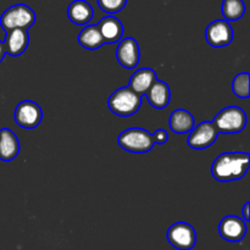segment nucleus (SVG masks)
<instances>
[{
    "mask_svg": "<svg viewBox=\"0 0 250 250\" xmlns=\"http://www.w3.org/2000/svg\"><path fill=\"white\" fill-rule=\"evenodd\" d=\"M249 170L248 153H224L211 165V175L219 182L241 180Z\"/></svg>",
    "mask_w": 250,
    "mask_h": 250,
    "instance_id": "1",
    "label": "nucleus"
},
{
    "mask_svg": "<svg viewBox=\"0 0 250 250\" xmlns=\"http://www.w3.org/2000/svg\"><path fill=\"white\" fill-rule=\"evenodd\" d=\"M142 105V97L129 87H122L115 90L107 100L110 111L120 117H129L137 114Z\"/></svg>",
    "mask_w": 250,
    "mask_h": 250,
    "instance_id": "2",
    "label": "nucleus"
},
{
    "mask_svg": "<svg viewBox=\"0 0 250 250\" xmlns=\"http://www.w3.org/2000/svg\"><path fill=\"white\" fill-rule=\"evenodd\" d=\"M36 12L26 4H16L5 10L0 16V26L5 33L12 29L31 28L36 23Z\"/></svg>",
    "mask_w": 250,
    "mask_h": 250,
    "instance_id": "3",
    "label": "nucleus"
},
{
    "mask_svg": "<svg viewBox=\"0 0 250 250\" xmlns=\"http://www.w3.org/2000/svg\"><path fill=\"white\" fill-rule=\"evenodd\" d=\"M117 142L120 148L134 154L148 153L155 146L150 132L139 127H133L121 132Z\"/></svg>",
    "mask_w": 250,
    "mask_h": 250,
    "instance_id": "4",
    "label": "nucleus"
},
{
    "mask_svg": "<svg viewBox=\"0 0 250 250\" xmlns=\"http://www.w3.org/2000/svg\"><path fill=\"white\" fill-rule=\"evenodd\" d=\"M212 125L219 133H239L247 126V115L241 107L227 106L215 116Z\"/></svg>",
    "mask_w": 250,
    "mask_h": 250,
    "instance_id": "5",
    "label": "nucleus"
},
{
    "mask_svg": "<svg viewBox=\"0 0 250 250\" xmlns=\"http://www.w3.org/2000/svg\"><path fill=\"white\" fill-rule=\"evenodd\" d=\"M167 241L177 250H190L197 243V233L192 225L187 222H176L167 229Z\"/></svg>",
    "mask_w": 250,
    "mask_h": 250,
    "instance_id": "6",
    "label": "nucleus"
},
{
    "mask_svg": "<svg viewBox=\"0 0 250 250\" xmlns=\"http://www.w3.org/2000/svg\"><path fill=\"white\" fill-rule=\"evenodd\" d=\"M14 119L15 122L22 128H37L43 119V111L36 102L23 100L15 109Z\"/></svg>",
    "mask_w": 250,
    "mask_h": 250,
    "instance_id": "7",
    "label": "nucleus"
},
{
    "mask_svg": "<svg viewBox=\"0 0 250 250\" xmlns=\"http://www.w3.org/2000/svg\"><path fill=\"white\" fill-rule=\"evenodd\" d=\"M219 132L216 131L211 121H203L199 125L194 126V128L189 132L188 136V146L192 149L203 150L216 142Z\"/></svg>",
    "mask_w": 250,
    "mask_h": 250,
    "instance_id": "8",
    "label": "nucleus"
},
{
    "mask_svg": "<svg viewBox=\"0 0 250 250\" xmlns=\"http://www.w3.org/2000/svg\"><path fill=\"white\" fill-rule=\"evenodd\" d=\"M205 38L212 48H224L233 41V29L226 20H215L208 24Z\"/></svg>",
    "mask_w": 250,
    "mask_h": 250,
    "instance_id": "9",
    "label": "nucleus"
},
{
    "mask_svg": "<svg viewBox=\"0 0 250 250\" xmlns=\"http://www.w3.org/2000/svg\"><path fill=\"white\" fill-rule=\"evenodd\" d=\"M116 59L120 65L126 70L136 68L139 63V59H141L138 42L132 37L121 39L116 49Z\"/></svg>",
    "mask_w": 250,
    "mask_h": 250,
    "instance_id": "10",
    "label": "nucleus"
},
{
    "mask_svg": "<svg viewBox=\"0 0 250 250\" xmlns=\"http://www.w3.org/2000/svg\"><path fill=\"white\" fill-rule=\"evenodd\" d=\"M219 233L227 242H241L247 234V224L242 217L229 215L220 221Z\"/></svg>",
    "mask_w": 250,
    "mask_h": 250,
    "instance_id": "11",
    "label": "nucleus"
},
{
    "mask_svg": "<svg viewBox=\"0 0 250 250\" xmlns=\"http://www.w3.org/2000/svg\"><path fill=\"white\" fill-rule=\"evenodd\" d=\"M5 51L10 56H20L26 51L29 44V34L27 29L16 28L5 33V41L2 42Z\"/></svg>",
    "mask_w": 250,
    "mask_h": 250,
    "instance_id": "12",
    "label": "nucleus"
},
{
    "mask_svg": "<svg viewBox=\"0 0 250 250\" xmlns=\"http://www.w3.org/2000/svg\"><path fill=\"white\" fill-rule=\"evenodd\" d=\"M97 26L99 28L100 34H102L104 44L119 43L124 37V24L114 15L105 16L104 19L100 20Z\"/></svg>",
    "mask_w": 250,
    "mask_h": 250,
    "instance_id": "13",
    "label": "nucleus"
},
{
    "mask_svg": "<svg viewBox=\"0 0 250 250\" xmlns=\"http://www.w3.org/2000/svg\"><path fill=\"white\" fill-rule=\"evenodd\" d=\"M67 16L72 23L77 26H85L92 21L94 10L85 0H73L67 9Z\"/></svg>",
    "mask_w": 250,
    "mask_h": 250,
    "instance_id": "14",
    "label": "nucleus"
},
{
    "mask_svg": "<svg viewBox=\"0 0 250 250\" xmlns=\"http://www.w3.org/2000/svg\"><path fill=\"white\" fill-rule=\"evenodd\" d=\"M146 97L148 99L149 104L155 109H165L170 104L171 90L167 83L164 81L156 80L153 83L148 92L146 93Z\"/></svg>",
    "mask_w": 250,
    "mask_h": 250,
    "instance_id": "15",
    "label": "nucleus"
},
{
    "mask_svg": "<svg viewBox=\"0 0 250 250\" xmlns=\"http://www.w3.org/2000/svg\"><path fill=\"white\" fill-rule=\"evenodd\" d=\"M20 148L19 138L11 129H0V160H14L20 154Z\"/></svg>",
    "mask_w": 250,
    "mask_h": 250,
    "instance_id": "16",
    "label": "nucleus"
},
{
    "mask_svg": "<svg viewBox=\"0 0 250 250\" xmlns=\"http://www.w3.org/2000/svg\"><path fill=\"white\" fill-rule=\"evenodd\" d=\"M158 80L155 71L151 68H141L131 76L128 87L138 95L146 94L153 83Z\"/></svg>",
    "mask_w": 250,
    "mask_h": 250,
    "instance_id": "17",
    "label": "nucleus"
},
{
    "mask_svg": "<svg viewBox=\"0 0 250 250\" xmlns=\"http://www.w3.org/2000/svg\"><path fill=\"white\" fill-rule=\"evenodd\" d=\"M168 126H170L171 131L176 134L189 133L195 126L194 117L188 110L177 109L170 115Z\"/></svg>",
    "mask_w": 250,
    "mask_h": 250,
    "instance_id": "18",
    "label": "nucleus"
},
{
    "mask_svg": "<svg viewBox=\"0 0 250 250\" xmlns=\"http://www.w3.org/2000/svg\"><path fill=\"white\" fill-rule=\"evenodd\" d=\"M78 43L88 50H97L104 44L97 24H88L78 34Z\"/></svg>",
    "mask_w": 250,
    "mask_h": 250,
    "instance_id": "19",
    "label": "nucleus"
},
{
    "mask_svg": "<svg viewBox=\"0 0 250 250\" xmlns=\"http://www.w3.org/2000/svg\"><path fill=\"white\" fill-rule=\"evenodd\" d=\"M221 10L227 22L238 21L246 14V4L243 0H224Z\"/></svg>",
    "mask_w": 250,
    "mask_h": 250,
    "instance_id": "20",
    "label": "nucleus"
},
{
    "mask_svg": "<svg viewBox=\"0 0 250 250\" xmlns=\"http://www.w3.org/2000/svg\"><path fill=\"white\" fill-rule=\"evenodd\" d=\"M232 92L239 99H248L250 95V75L248 72H241L233 78Z\"/></svg>",
    "mask_w": 250,
    "mask_h": 250,
    "instance_id": "21",
    "label": "nucleus"
},
{
    "mask_svg": "<svg viewBox=\"0 0 250 250\" xmlns=\"http://www.w3.org/2000/svg\"><path fill=\"white\" fill-rule=\"evenodd\" d=\"M98 6L104 12L109 15H114L124 10L126 6L127 0H97Z\"/></svg>",
    "mask_w": 250,
    "mask_h": 250,
    "instance_id": "22",
    "label": "nucleus"
},
{
    "mask_svg": "<svg viewBox=\"0 0 250 250\" xmlns=\"http://www.w3.org/2000/svg\"><path fill=\"white\" fill-rule=\"evenodd\" d=\"M153 141L155 144H165L168 141V133L164 128L156 129L153 134Z\"/></svg>",
    "mask_w": 250,
    "mask_h": 250,
    "instance_id": "23",
    "label": "nucleus"
},
{
    "mask_svg": "<svg viewBox=\"0 0 250 250\" xmlns=\"http://www.w3.org/2000/svg\"><path fill=\"white\" fill-rule=\"evenodd\" d=\"M242 220H243L246 224H248L250 220V202H247L244 204L243 210H242Z\"/></svg>",
    "mask_w": 250,
    "mask_h": 250,
    "instance_id": "24",
    "label": "nucleus"
},
{
    "mask_svg": "<svg viewBox=\"0 0 250 250\" xmlns=\"http://www.w3.org/2000/svg\"><path fill=\"white\" fill-rule=\"evenodd\" d=\"M5 54H6V51H5V46H4V43H2V42L0 41V62H1V61L4 60V58H5Z\"/></svg>",
    "mask_w": 250,
    "mask_h": 250,
    "instance_id": "25",
    "label": "nucleus"
}]
</instances>
